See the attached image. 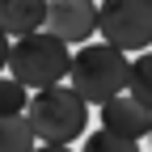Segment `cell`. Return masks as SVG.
<instances>
[{
	"label": "cell",
	"instance_id": "obj_14",
	"mask_svg": "<svg viewBox=\"0 0 152 152\" xmlns=\"http://www.w3.org/2000/svg\"><path fill=\"white\" fill-rule=\"evenodd\" d=\"M148 140H152V131H148Z\"/></svg>",
	"mask_w": 152,
	"mask_h": 152
},
{
	"label": "cell",
	"instance_id": "obj_2",
	"mask_svg": "<svg viewBox=\"0 0 152 152\" xmlns=\"http://www.w3.org/2000/svg\"><path fill=\"white\" fill-rule=\"evenodd\" d=\"M68 64H72V47L38 26V30L9 42V64L4 68L26 89H47V85H59L68 76Z\"/></svg>",
	"mask_w": 152,
	"mask_h": 152
},
{
	"label": "cell",
	"instance_id": "obj_9",
	"mask_svg": "<svg viewBox=\"0 0 152 152\" xmlns=\"http://www.w3.org/2000/svg\"><path fill=\"white\" fill-rule=\"evenodd\" d=\"M127 93L152 110V51H135V59L127 68Z\"/></svg>",
	"mask_w": 152,
	"mask_h": 152
},
{
	"label": "cell",
	"instance_id": "obj_12",
	"mask_svg": "<svg viewBox=\"0 0 152 152\" xmlns=\"http://www.w3.org/2000/svg\"><path fill=\"white\" fill-rule=\"evenodd\" d=\"M4 64H9V34L0 30V72H4Z\"/></svg>",
	"mask_w": 152,
	"mask_h": 152
},
{
	"label": "cell",
	"instance_id": "obj_1",
	"mask_svg": "<svg viewBox=\"0 0 152 152\" xmlns=\"http://www.w3.org/2000/svg\"><path fill=\"white\" fill-rule=\"evenodd\" d=\"M26 123L34 131L38 144H76L89 127V102L76 93L72 85H47V89H34V97L26 102Z\"/></svg>",
	"mask_w": 152,
	"mask_h": 152
},
{
	"label": "cell",
	"instance_id": "obj_13",
	"mask_svg": "<svg viewBox=\"0 0 152 152\" xmlns=\"http://www.w3.org/2000/svg\"><path fill=\"white\" fill-rule=\"evenodd\" d=\"M30 152H72L68 144H42V148H30Z\"/></svg>",
	"mask_w": 152,
	"mask_h": 152
},
{
	"label": "cell",
	"instance_id": "obj_5",
	"mask_svg": "<svg viewBox=\"0 0 152 152\" xmlns=\"http://www.w3.org/2000/svg\"><path fill=\"white\" fill-rule=\"evenodd\" d=\"M42 26L64 38V42H89V34H97V4L93 0H47Z\"/></svg>",
	"mask_w": 152,
	"mask_h": 152
},
{
	"label": "cell",
	"instance_id": "obj_11",
	"mask_svg": "<svg viewBox=\"0 0 152 152\" xmlns=\"http://www.w3.org/2000/svg\"><path fill=\"white\" fill-rule=\"evenodd\" d=\"M30 102V89L13 76H0V114H21Z\"/></svg>",
	"mask_w": 152,
	"mask_h": 152
},
{
	"label": "cell",
	"instance_id": "obj_10",
	"mask_svg": "<svg viewBox=\"0 0 152 152\" xmlns=\"http://www.w3.org/2000/svg\"><path fill=\"white\" fill-rule=\"evenodd\" d=\"M80 152H140V140H127V135H114V131H93L85 135V148Z\"/></svg>",
	"mask_w": 152,
	"mask_h": 152
},
{
	"label": "cell",
	"instance_id": "obj_7",
	"mask_svg": "<svg viewBox=\"0 0 152 152\" xmlns=\"http://www.w3.org/2000/svg\"><path fill=\"white\" fill-rule=\"evenodd\" d=\"M42 13H47V0H0V30L9 38H21L42 26Z\"/></svg>",
	"mask_w": 152,
	"mask_h": 152
},
{
	"label": "cell",
	"instance_id": "obj_8",
	"mask_svg": "<svg viewBox=\"0 0 152 152\" xmlns=\"http://www.w3.org/2000/svg\"><path fill=\"white\" fill-rule=\"evenodd\" d=\"M38 140L26 123V114H0V152H30Z\"/></svg>",
	"mask_w": 152,
	"mask_h": 152
},
{
	"label": "cell",
	"instance_id": "obj_6",
	"mask_svg": "<svg viewBox=\"0 0 152 152\" xmlns=\"http://www.w3.org/2000/svg\"><path fill=\"white\" fill-rule=\"evenodd\" d=\"M102 114V127L106 131H114V135H127V140H144L148 131H152V110L144 106V102H135L131 93H118V97H110V102H102L97 106Z\"/></svg>",
	"mask_w": 152,
	"mask_h": 152
},
{
	"label": "cell",
	"instance_id": "obj_3",
	"mask_svg": "<svg viewBox=\"0 0 152 152\" xmlns=\"http://www.w3.org/2000/svg\"><path fill=\"white\" fill-rule=\"evenodd\" d=\"M127 68H131L127 51L110 47V42H93V47H80L72 55L64 80L80 93L89 106H102L110 97H118V93H127Z\"/></svg>",
	"mask_w": 152,
	"mask_h": 152
},
{
	"label": "cell",
	"instance_id": "obj_4",
	"mask_svg": "<svg viewBox=\"0 0 152 152\" xmlns=\"http://www.w3.org/2000/svg\"><path fill=\"white\" fill-rule=\"evenodd\" d=\"M97 34L102 42L118 51H148L152 47V0H102Z\"/></svg>",
	"mask_w": 152,
	"mask_h": 152
}]
</instances>
